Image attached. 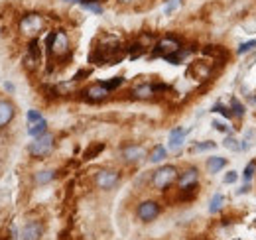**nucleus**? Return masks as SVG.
Wrapping results in <instances>:
<instances>
[{"mask_svg":"<svg viewBox=\"0 0 256 240\" xmlns=\"http://www.w3.org/2000/svg\"><path fill=\"white\" fill-rule=\"evenodd\" d=\"M53 148H55V138H53V134L46 132V134L34 138V142H30L28 152H30L32 158L42 160V158H48L50 156L51 152H53Z\"/></svg>","mask_w":256,"mask_h":240,"instance_id":"obj_1","label":"nucleus"},{"mask_svg":"<svg viewBox=\"0 0 256 240\" xmlns=\"http://www.w3.org/2000/svg\"><path fill=\"white\" fill-rule=\"evenodd\" d=\"M177 178H179V172H177L175 166H162V168H158V170L154 172L152 185L156 189L164 191V189H168L171 183H175Z\"/></svg>","mask_w":256,"mask_h":240,"instance_id":"obj_2","label":"nucleus"},{"mask_svg":"<svg viewBox=\"0 0 256 240\" xmlns=\"http://www.w3.org/2000/svg\"><path fill=\"white\" fill-rule=\"evenodd\" d=\"M48 48H50V54L55 58H65L69 54V38L63 30H57L48 36Z\"/></svg>","mask_w":256,"mask_h":240,"instance_id":"obj_3","label":"nucleus"},{"mask_svg":"<svg viewBox=\"0 0 256 240\" xmlns=\"http://www.w3.org/2000/svg\"><path fill=\"white\" fill-rule=\"evenodd\" d=\"M44 28V18L40 14H26L22 20H20V32L28 38H36Z\"/></svg>","mask_w":256,"mask_h":240,"instance_id":"obj_4","label":"nucleus"},{"mask_svg":"<svg viewBox=\"0 0 256 240\" xmlns=\"http://www.w3.org/2000/svg\"><path fill=\"white\" fill-rule=\"evenodd\" d=\"M120 183V174L116 170H101L95 176V185L102 191H110Z\"/></svg>","mask_w":256,"mask_h":240,"instance_id":"obj_5","label":"nucleus"},{"mask_svg":"<svg viewBox=\"0 0 256 240\" xmlns=\"http://www.w3.org/2000/svg\"><path fill=\"white\" fill-rule=\"evenodd\" d=\"M160 213H162V209H160V205L156 203V201H142L140 205H138V209H136V217L142 221V223H152L156 221L158 217H160Z\"/></svg>","mask_w":256,"mask_h":240,"instance_id":"obj_6","label":"nucleus"},{"mask_svg":"<svg viewBox=\"0 0 256 240\" xmlns=\"http://www.w3.org/2000/svg\"><path fill=\"white\" fill-rule=\"evenodd\" d=\"M177 50H181V46H179V42L173 38V36H168V38H164V40H160L158 44H156V48H154V58H168V56H171V54H175Z\"/></svg>","mask_w":256,"mask_h":240,"instance_id":"obj_7","label":"nucleus"},{"mask_svg":"<svg viewBox=\"0 0 256 240\" xmlns=\"http://www.w3.org/2000/svg\"><path fill=\"white\" fill-rule=\"evenodd\" d=\"M199 183V172L197 168H187L183 174H179L177 178V185L181 191H195Z\"/></svg>","mask_w":256,"mask_h":240,"instance_id":"obj_8","label":"nucleus"},{"mask_svg":"<svg viewBox=\"0 0 256 240\" xmlns=\"http://www.w3.org/2000/svg\"><path fill=\"white\" fill-rule=\"evenodd\" d=\"M42 237H44V225L40 221H30L20 231V240H40Z\"/></svg>","mask_w":256,"mask_h":240,"instance_id":"obj_9","label":"nucleus"},{"mask_svg":"<svg viewBox=\"0 0 256 240\" xmlns=\"http://www.w3.org/2000/svg\"><path fill=\"white\" fill-rule=\"evenodd\" d=\"M120 154H122V158H124L128 164H138V162H142V160L146 158V150H144L142 146H138V144H128V146H124Z\"/></svg>","mask_w":256,"mask_h":240,"instance_id":"obj_10","label":"nucleus"},{"mask_svg":"<svg viewBox=\"0 0 256 240\" xmlns=\"http://www.w3.org/2000/svg\"><path fill=\"white\" fill-rule=\"evenodd\" d=\"M16 117V107L8 99H0V130L6 128Z\"/></svg>","mask_w":256,"mask_h":240,"instance_id":"obj_11","label":"nucleus"},{"mask_svg":"<svg viewBox=\"0 0 256 240\" xmlns=\"http://www.w3.org/2000/svg\"><path fill=\"white\" fill-rule=\"evenodd\" d=\"M40 60H42L40 44H38V40L34 38V40L30 42V48H28V54H26V58H24V63H26L28 69H34V67L40 63Z\"/></svg>","mask_w":256,"mask_h":240,"instance_id":"obj_12","label":"nucleus"},{"mask_svg":"<svg viewBox=\"0 0 256 240\" xmlns=\"http://www.w3.org/2000/svg\"><path fill=\"white\" fill-rule=\"evenodd\" d=\"M108 89L102 85V83H95V85H91L87 91H85V97L89 99V101H93V103H99V101H104L106 97H108Z\"/></svg>","mask_w":256,"mask_h":240,"instance_id":"obj_13","label":"nucleus"},{"mask_svg":"<svg viewBox=\"0 0 256 240\" xmlns=\"http://www.w3.org/2000/svg\"><path fill=\"white\" fill-rule=\"evenodd\" d=\"M193 73H197V75H195V79H197V81H203V79H207V77H209L211 67H209L207 63H203V61H195V63H191V67H189L187 75L191 77Z\"/></svg>","mask_w":256,"mask_h":240,"instance_id":"obj_14","label":"nucleus"},{"mask_svg":"<svg viewBox=\"0 0 256 240\" xmlns=\"http://www.w3.org/2000/svg\"><path fill=\"white\" fill-rule=\"evenodd\" d=\"M183 140H185V130H183V128H173V130L170 132V148H171V150L181 148Z\"/></svg>","mask_w":256,"mask_h":240,"instance_id":"obj_15","label":"nucleus"},{"mask_svg":"<svg viewBox=\"0 0 256 240\" xmlns=\"http://www.w3.org/2000/svg\"><path fill=\"white\" fill-rule=\"evenodd\" d=\"M132 95H134L136 99H152L154 95H156V91H154V85H148V83H142V85L134 87Z\"/></svg>","mask_w":256,"mask_h":240,"instance_id":"obj_16","label":"nucleus"},{"mask_svg":"<svg viewBox=\"0 0 256 240\" xmlns=\"http://www.w3.org/2000/svg\"><path fill=\"white\" fill-rule=\"evenodd\" d=\"M46 132H48V122L44 119L36 120V122H30V128H28V134H30V136L38 138V136H42V134H46Z\"/></svg>","mask_w":256,"mask_h":240,"instance_id":"obj_17","label":"nucleus"},{"mask_svg":"<svg viewBox=\"0 0 256 240\" xmlns=\"http://www.w3.org/2000/svg\"><path fill=\"white\" fill-rule=\"evenodd\" d=\"M225 166H227V160H225V158L213 156V158L207 160V172H209V174H219Z\"/></svg>","mask_w":256,"mask_h":240,"instance_id":"obj_18","label":"nucleus"},{"mask_svg":"<svg viewBox=\"0 0 256 240\" xmlns=\"http://www.w3.org/2000/svg\"><path fill=\"white\" fill-rule=\"evenodd\" d=\"M55 180V172L53 170H42V172H38L36 176H34V181L38 183V185H46V183H50V181Z\"/></svg>","mask_w":256,"mask_h":240,"instance_id":"obj_19","label":"nucleus"},{"mask_svg":"<svg viewBox=\"0 0 256 240\" xmlns=\"http://www.w3.org/2000/svg\"><path fill=\"white\" fill-rule=\"evenodd\" d=\"M166 156H168V150L164 146H154V150L150 152V162L152 164H160V162L166 160Z\"/></svg>","mask_w":256,"mask_h":240,"instance_id":"obj_20","label":"nucleus"},{"mask_svg":"<svg viewBox=\"0 0 256 240\" xmlns=\"http://www.w3.org/2000/svg\"><path fill=\"white\" fill-rule=\"evenodd\" d=\"M185 58H187V52H183V50H177L175 54L168 56V58H166V61H168V63H171V65H179V63L185 60Z\"/></svg>","mask_w":256,"mask_h":240,"instance_id":"obj_21","label":"nucleus"},{"mask_svg":"<svg viewBox=\"0 0 256 240\" xmlns=\"http://www.w3.org/2000/svg\"><path fill=\"white\" fill-rule=\"evenodd\" d=\"M223 201H225V197L221 195V193H215V197L211 199V205H209V211L211 213H217L221 207H223Z\"/></svg>","mask_w":256,"mask_h":240,"instance_id":"obj_22","label":"nucleus"},{"mask_svg":"<svg viewBox=\"0 0 256 240\" xmlns=\"http://www.w3.org/2000/svg\"><path fill=\"white\" fill-rule=\"evenodd\" d=\"M102 150H104V144H102V142H99V144H93V146H91V148L85 152V160H93L97 154H101Z\"/></svg>","mask_w":256,"mask_h":240,"instance_id":"obj_23","label":"nucleus"},{"mask_svg":"<svg viewBox=\"0 0 256 240\" xmlns=\"http://www.w3.org/2000/svg\"><path fill=\"white\" fill-rule=\"evenodd\" d=\"M231 105H233V115H235L237 119H243V115H245V107L239 103V99H231Z\"/></svg>","mask_w":256,"mask_h":240,"instance_id":"obj_24","label":"nucleus"},{"mask_svg":"<svg viewBox=\"0 0 256 240\" xmlns=\"http://www.w3.org/2000/svg\"><path fill=\"white\" fill-rule=\"evenodd\" d=\"M124 83V79L122 77H112L110 81H102V85L108 89V91H112V89H116V87H120Z\"/></svg>","mask_w":256,"mask_h":240,"instance_id":"obj_25","label":"nucleus"},{"mask_svg":"<svg viewBox=\"0 0 256 240\" xmlns=\"http://www.w3.org/2000/svg\"><path fill=\"white\" fill-rule=\"evenodd\" d=\"M255 48H256V40H251V42H247V44H241V48L237 50V54H239V56H243V54L253 52Z\"/></svg>","mask_w":256,"mask_h":240,"instance_id":"obj_26","label":"nucleus"},{"mask_svg":"<svg viewBox=\"0 0 256 240\" xmlns=\"http://www.w3.org/2000/svg\"><path fill=\"white\" fill-rule=\"evenodd\" d=\"M255 170H256V162H249V166L245 168V174H243L245 181L253 180V176H255Z\"/></svg>","mask_w":256,"mask_h":240,"instance_id":"obj_27","label":"nucleus"},{"mask_svg":"<svg viewBox=\"0 0 256 240\" xmlns=\"http://www.w3.org/2000/svg\"><path fill=\"white\" fill-rule=\"evenodd\" d=\"M213 113H219V115H223L225 119H231V117H233V111L225 109L223 105H215V107H213Z\"/></svg>","mask_w":256,"mask_h":240,"instance_id":"obj_28","label":"nucleus"},{"mask_svg":"<svg viewBox=\"0 0 256 240\" xmlns=\"http://www.w3.org/2000/svg\"><path fill=\"white\" fill-rule=\"evenodd\" d=\"M83 8H87V10L95 12V14H101L102 12V6L101 4H97V2H83Z\"/></svg>","mask_w":256,"mask_h":240,"instance_id":"obj_29","label":"nucleus"},{"mask_svg":"<svg viewBox=\"0 0 256 240\" xmlns=\"http://www.w3.org/2000/svg\"><path fill=\"white\" fill-rule=\"evenodd\" d=\"M225 148H227V150H233V152H237V150H241V146L237 144V140H235L233 136H229V138L225 140Z\"/></svg>","mask_w":256,"mask_h":240,"instance_id":"obj_30","label":"nucleus"},{"mask_svg":"<svg viewBox=\"0 0 256 240\" xmlns=\"http://www.w3.org/2000/svg\"><path fill=\"white\" fill-rule=\"evenodd\" d=\"M215 148V142H203V144H197L193 148V152H207V150H213Z\"/></svg>","mask_w":256,"mask_h":240,"instance_id":"obj_31","label":"nucleus"},{"mask_svg":"<svg viewBox=\"0 0 256 240\" xmlns=\"http://www.w3.org/2000/svg\"><path fill=\"white\" fill-rule=\"evenodd\" d=\"M239 180V176H237V172H229L227 176H225V183H235V181Z\"/></svg>","mask_w":256,"mask_h":240,"instance_id":"obj_32","label":"nucleus"},{"mask_svg":"<svg viewBox=\"0 0 256 240\" xmlns=\"http://www.w3.org/2000/svg\"><path fill=\"white\" fill-rule=\"evenodd\" d=\"M177 4H179V0H171V2H170V4L166 6V14H170V12H173Z\"/></svg>","mask_w":256,"mask_h":240,"instance_id":"obj_33","label":"nucleus"},{"mask_svg":"<svg viewBox=\"0 0 256 240\" xmlns=\"http://www.w3.org/2000/svg\"><path fill=\"white\" fill-rule=\"evenodd\" d=\"M28 119H30V122H36V120L42 119V115L36 113V111H30V113H28Z\"/></svg>","mask_w":256,"mask_h":240,"instance_id":"obj_34","label":"nucleus"},{"mask_svg":"<svg viewBox=\"0 0 256 240\" xmlns=\"http://www.w3.org/2000/svg\"><path fill=\"white\" fill-rule=\"evenodd\" d=\"M213 126H215L219 132H227V126H225L223 122H219V120H215V122H213Z\"/></svg>","mask_w":256,"mask_h":240,"instance_id":"obj_35","label":"nucleus"},{"mask_svg":"<svg viewBox=\"0 0 256 240\" xmlns=\"http://www.w3.org/2000/svg\"><path fill=\"white\" fill-rule=\"evenodd\" d=\"M83 2H99V0H81V4H83Z\"/></svg>","mask_w":256,"mask_h":240,"instance_id":"obj_36","label":"nucleus"},{"mask_svg":"<svg viewBox=\"0 0 256 240\" xmlns=\"http://www.w3.org/2000/svg\"><path fill=\"white\" fill-rule=\"evenodd\" d=\"M65 2H77V0H65Z\"/></svg>","mask_w":256,"mask_h":240,"instance_id":"obj_37","label":"nucleus"},{"mask_svg":"<svg viewBox=\"0 0 256 240\" xmlns=\"http://www.w3.org/2000/svg\"><path fill=\"white\" fill-rule=\"evenodd\" d=\"M122 2H130V0H122Z\"/></svg>","mask_w":256,"mask_h":240,"instance_id":"obj_38","label":"nucleus"}]
</instances>
